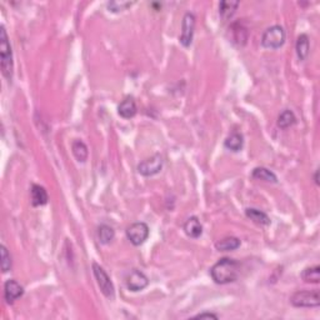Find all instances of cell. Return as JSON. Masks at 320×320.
Returning <instances> with one entry per match:
<instances>
[{
  "label": "cell",
  "instance_id": "obj_10",
  "mask_svg": "<svg viewBox=\"0 0 320 320\" xmlns=\"http://www.w3.org/2000/svg\"><path fill=\"white\" fill-rule=\"evenodd\" d=\"M24 294V288L17 282V280L10 279L4 284V296L9 304H13L14 301L19 299Z\"/></svg>",
  "mask_w": 320,
  "mask_h": 320
},
{
  "label": "cell",
  "instance_id": "obj_25",
  "mask_svg": "<svg viewBox=\"0 0 320 320\" xmlns=\"http://www.w3.org/2000/svg\"><path fill=\"white\" fill-rule=\"evenodd\" d=\"M133 4L134 3H132V1H116V0H114V1L108 3V9L112 13H118V11H123L125 9L130 8Z\"/></svg>",
  "mask_w": 320,
  "mask_h": 320
},
{
  "label": "cell",
  "instance_id": "obj_9",
  "mask_svg": "<svg viewBox=\"0 0 320 320\" xmlns=\"http://www.w3.org/2000/svg\"><path fill=\"white\" fill-rule=\"evenodd\" d=\"M148 276L145 275L143 271L137 270V269H133L132 271H129L125 278V285L130 291H140V290L148 287Z\"/></svg>",
  "mask_w": 320,
  "mask_h": 320
},
{
  "label": "cell",
  "instance_id": "obj_5",
  "mask_svg": "<svg viewBox=\"0 0 320 320\" xmlns=\"http://www.w3.org/2000/svg\"><path fill=\"white\" fill-rule=\"evenodd\" d=\"M93 273H94V276H95L96 283H98L99 288H100L101 293L104 294V295L109 299L114 298V294H115L114 285H113L109 275L105 273L104 269L101 268L99 264L93 263Z\"/></svg>",
  "mask_w": 320,
  "mask_h": 320
},
{
  "label": "cell",
  "instance_id": "obj_22",
  "mask_svg": "<svg viewBox=\"0 0 320 320\" xmlns=\"http://www.w3.org/2000/svg\"><path fill=\"white\" fill-rule=\"evenodd\" d=\"M296 123V118L291 110H284L278 116V126L280 129H288Z\"/></svg>",
  "mask_w": 320,
  "mask_h": 320
},
{
  "label": "cell",
  "instance_id": "obj_8",
  "mask_svg": "<svg viewBox=\"0 0 320 320\" xmlns=\"http://www.w3.org/2000/svg\"><path fill=\"white\" fill-rule=\"evenodd\" d=\"M195 29V17L193 13H186L183 18V25H181V35L180 44L188 48L192 45L193 36H194Z\"/></svg>",
  "mask_w": 320,
  "mask_h": 320
},
{
  "label": "cell",
  "instance_id": "obj_24",
  "mask_svg": "<svg viewBox=\"0 0 320 320\" xmlns=\"http://www.w3.org/2000/svg\"><path fill=\"white\" fill-rule=\"evenodd\" d=\"M115 232L112 227L103 224L98 228V238L101 244H109L114 239Z\"/></svg>",
  "mask_w": 320,
  "mask_h": 320
},
{
  "label": "cell",
  "instance_id": "obj_2",
  "mask_svg": "<svg viewBox=\"0 0 320 320\" xmlns=\"http://www.w3.org/2000/svg\"><path fill=\"white\" fill-rule=\"evenodd\" d=\"M0 66H1L4 77L8 80H11L13 78V54H11V48L4 27L0 29Z\"/></svg>",
  "mask_w": 320,
  "mask_h": 320
},
{
  "label": "cell",
  "instance_id": "obj_19",
  "mask_svg": "<svg viewBox=\"0 0 320 320\" xmlns=\"http://www.w3.org/2000/svg\"><path fill=\"white\" fill-rule=\"evenodd\" d=\"M252 176L254 179H258V180L268 181V183H276V181H278V178H276L275 174H274L271 170L263 167L255 168L252 173Z\"/></svg>",
  "mask_w": 320,
  "mask_h": 320
},
{
  "label": "cell",
  "instance_id": "obj_26",
  "mask_svg": "<svg viewBox=\"0 0 320 320\" xmlns=\"http://www.w3.org/2000/svg\"><path fill=\"white\" fill-rule=\"evenodd\" d=\"M0 249H1L0 250L1 252V270L4 273H6V271H9L11 269V258L5 245L0 246Z\"/></svg>",
  "mask_w": 320,
  "mask_h": 320
},
{
  "label": "cell",
  "instance_id": "obj_12",
  "mask_svg": "<svg viewBox=\"0 0 320 320\" xmlns=\"http://www.w3.org/2000/svg\"><path fill=\"white\" fill-rule=\"evenodd\" d=\"M30 197H31V205L33 206H40L45 205L48 203V193L43 186L34 184L31 186L30 190Z\"/></svg>",
  "mask_w": 320,
  "mask_h": 320
},
{
  "label": "cell",
  "instance_id": "obj_11",
  "mask_svg": "<svg viewBox=\"0 0 320 320\" xmlns=\"http://www.w3.org/2000/svg\"><path fill=\"white\" fill-rule=\"evenodd\" d=\"M137 104L133 98H125L118 107V113L121 118L130 119L137 114Z\"/></svg>",
  "mask_w": 320,
  "mask_h": 320
},
{
  "label": "cell",
  "instance_id": "obj_1",
  "mask_svg": "<svg viewBox=\"0 0 320 320\" xmlns=\"http://www.w3.org/2000/svg\"><path fill=\"white\" fill-rule=\"evenodd\" d=\"M210 275L216 284H229L240 275V264L230 258H223L211 266Z\"/></svg>",
  "mask_w": 320,
  "mask_h": 320
},
{
  "label": "cell",
  "instance_id": "obj_14",
  "mask_svg": "<svg viewBox=\"0 0 320 320\" xmlns=\"http://www.w3.org/2000/svg\"><path fill=\"white\" fill-rule=\"evenodd\" d=\"M245 215L248 216L250 220H253L255 224L262 225V227H266V225L270 224V218H269L264 211L259 210V209L248 208L245 210Z\"/></svg>",
  "mask_w": 320,
  "mask_h": 320
},
{
  "label": "cell",
  "instance_id": "obj_6",
  "mask_svg": "<svg viewBox=\"0 0 320 320\" xmlns=\"http://www.w3.org/2000/svg\"><path fill=\"white\" fill-rule=\"evenodd\" d=\"M126 236H128V239L133 245H142L149 236V227L142 222L134 223L126 229Z\"/></svg>",
  "mask_w": 320,
  "mask_h": 320
},
{
  "label": "cell",
  "instance_id": "obj_27",
  "mask_svg": "<svg viewBox=\"0 0 320 320\" xmlns=\"http://www.w3.org/2000/svg\"><path fill=\"white\" fill-rule=\"evenodd\" d=\"M195 319H204V318H209V319H218V315L213 314V313H202V314H198L197 317H194Z\"/></svg>",
  "mask_w": 320,
  "mask_h": 320
},
{
  "label": "cell",
  "instance_id": "obj_23",
  "mask_svg": "<svg viewBox=\"0 0 320 320\" xmlns=\"http://www.w3.org/2000/svg\"><path fill=\"white\" fill-rule=\"evenodd\" d=\"M301 278L304 282L313 283V284H318L320 282V268L319 265L310 266V268L304 269L301 273Z\"/></svg>",
  "mask_w": 320,
  "mask_h": 320
},
{
  "label": "cell",
  "instance_id": "obj_17",
  "mask_svg": "<svg viewBox=\"0 0 320 320\" xmlns=\"http://www.w3.org/2000/svg\"><path fill=\"white\" fill-rule=\"evenodd\" d=\"M296 54H298L299 60H305L309 54V49H310V44H309V38L305 34H301L299 35L298 40H296Z\"/></svg>",
  "mask_w": 320,
  "mask_h": 320
},
{
  "label": "cell",
  "instance_id": "obj_15",
  "mask_svg": "<svg viewBox=\"0 0 320 320\" xmlns=\"http://www.w3.org/2000/svg\"><path fill=\"white\" fill-rule=\"evenodd\" d=\"M240 246V240L235 236H227L215 243V249L219 252H232Z\"/></svg>",
  "mask_w": 320,
  "mask_h": 320
},
{
  "label": "cell",
  "instance_id": "obj_20",
  "mask_svg": "<svg viewBox=\"0 0 320 320\" xmlns=\"http://www.w3.org/2000/svg\"><path fill=\"white\" fill-rule=\"evenodd\" d=\"M238 6H239L238 1H227V0L222 1V3L219 4V14L220 17H222V19L223 20L230 19V18L235 14Z\"/></svg>",
  "mask_w": 320,
  "mask_h": 320
},
{
  "label": "cell",
  "instance_id": "obj_28",
  "mask_svg": "<svg viewBox=\"0 0 320 320\" xmlns=\"http://www.w3.org/2000/svg\"><path fill=\"white\" fill-rule=\"evenodd\" d=\"M314 180H315V183H317V184H319V181H318V172H315V175H314Z\"/></svg>",
  "mask_w": 320,
  "mask_h": 320
},
{
  "label": "cell",
  "instance_id": "obj_21",
  "mask_svg": "<svg viewBox=\"0 0 320 320\" xmlns=\"http://www.w3.org/2000/svg\"><path fill=\"white\" fill-rule=\"evenodd\" d=\"M230 30L233 33V41L238 43L239 45H244L246 43V39H248V33H246L245 28H243L240 25V23H235L233 24Z\"/></svg>",
  "mask_w": 320,
  "mask_h": 320
},
{
  "label": "cell",
  "instance_id": "obj_4",
  "mask_svg": "<svg viewBox=\"0 0 320 320\" xmlns=\"http://www.w3.org/2000/svg\"><path fill=\"white\" fill-rule=\"evenodd\" d=\"M285 41V31L280 25H273L264 31L262 36V45L266 49H278Z\"/></svg>",
  "mask_w": 320,
  "mask_h": 320
},
{
  "label": "cell",
  "instance_id": "obj_7",
  "mask_svg": "<svg viewBox=\"0 0 320 320\" xmlns=\"http://www.w3.org/2000/svg\"><path fill=\"white\" fill-rule=\"evenodd\" d=\"M163 169V158L159 154L145 159L138 165V173L143 176H153Z\"/></svg>",
  "mask_w": 320,
  "mask_h": 320
},
{
  "label": "cell",
  "instance_id": "obj_18",
  "mask_svg": "<svg viewBox=\"0 0 320 320\" xmlns=\"http://www.w3.org/2000/svg\"><path fill=\"white\" fill-rule=\"evenodd\" d=\"M243 144H244L243 135H241L240 133H236V132L232 133V134H230L224 142L225 148L229 149V150H232V151L241 150V148H243Z\"/></svg>",
  "mask_w": 320,
  "mask_h": 320
},
{
  "label": "cell",
  "instance_id": "obj_3",
  "mask_svg": "<svg viewBox=\"0 0 320 320\" xmlns=\"http://www.w3.org/2000/svg\"><path fill=\"white\" fill-rule=\"evenodd\" d=\"M290 303L295 308H318L320 295L318 290H299L291 295Z\"/></svg>",
  "mask_w": 320,
  "mask_h": 320
},
{
  "label": "cell",
  "instance_id": "obj_16",
  "mask_svg": "<svg viewBox=\"0 0 320 320\" xmlns=\"http://www.w3.org/2000/svg\"><path fill=\"white\" fill-rule=\"evenodd\" d=\"M71 150H73L75 159H77L79 163H84L85 160L88 159V146H87L85 143L82 142V140H74L73 144H71Z\"/></svg>",
  "mask_w": 320,
  "mask_h": 320
},
{
  "label": "cell",
  "instance_id": "obj_13",
  "mask_svg": "<svg viewBox=\"0 0 320 320\" xmlns=\"http://www.w3.org/2000/svg\"><path fill=\"white\" fill-rule=\"evenodd\" d=\"M184 232L190 238H199L200 235L203 234V227L200 224V220L198 219L197 216H192V218H189L188 220L184 224Z\"/></svg>",
  "mask_w": 320,
  "mask_h": 320
}]
</instances>
